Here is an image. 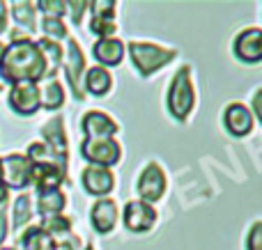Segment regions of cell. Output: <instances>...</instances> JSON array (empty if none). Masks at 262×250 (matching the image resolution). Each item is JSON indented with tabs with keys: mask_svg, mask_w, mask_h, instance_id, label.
Here are the masks:
<instances>
[{
	"mask_svg": "<svg viewBox=\"0 0 262 250\" xmlns=\"http://www.w3.org/2000/svg\"><path fill=\"white\" fill-rule=\"evenodd\" d=\"M0 78L5 83H39L46 81V62L37 44L26 39H12L0 60Z\"/></svg>",
	"mask_w": 262,
	"mask_h": 250,
	"instance_id": "1",
	"label": "cell"
},
{
	"mask_svg": "<svg viewBox=\"0 0 262 250\" xmlns=\"http://www.w3.org/2000/svg\"><path fill=\"white\" fill-rule=\"evenodd\" d=\"M195 99H198V94H195L193 85V69L189 64H182L172 76L166 94V108L170 117L184 124L195 110Z\"/></svg>",
	"mask_w": 262,
	"mask_h": 250,
	"instance_id": "2",
	"label": "cell"
},
{
	"mask_svg": "<svg viewBox=\"0 0 262 250\" xmlns=\"http://www.w3.org/2000/svg\"><path fill=\"white\" fill-rule=\"evenodd\" d=\"M129 58L134 62L136 71H138L140 78H149L157 71L166 69L172 60H177V48H170V46L163 44H154V41H129L127 44Z\"/></svg>",
	"mask_w": 262,
	"mask_h": 250,
	"instance_id": "3",
	"label": "cell"
},
{
	"mask_svg": "<svg viewBox=\"0 0 262 250\" xmlns=\"http://www.w3.org/2000/svg\"><path fill=\"white\" fill-rule=\"evenodd\" d=\"M81 156L88 161V165L111 170L122 161V145L115 138H85L81 142Z\"/></svg>",
	"mask_w": 262,
	"mask_h": 250,
	"instance_id": "4",
	"label": "cell"
},
{
	"mask_svg": "<svg viewBox=\"0 0 262 250\" xmlns=\"http://www.w3.org/2000/svg\"><path fill=\"white\" fill-rule=\"evenodd\" d=\"M168 186V179L163 168L157 163V161H149L138 174V182H136V193H138V200L147 202V205H157L163 197Z\"/></svg>",
	"mask_w": 262,
	"mask_h": 250,
	"instance_id": "5",
	"label": "cell"
},
{
	"mask_svg": "<svg viewBox=\"0 0 262 250\" xmlns=\"http://www.w3.org/2000/svg\"><path fill=\"white\" fill-rule=\"evenodd\" d=\"M88 71V62H85V53L78 46L76 39L67 37V60H64V76L67 83L72 87V94L76 101L85 99V90H83V78Z\"/></svg>",
	"mask_w": 262,
	"mask_h": 250,
	"instance_id": "6",
	"label": "cell"
},
{
	"mask_svg": "<svg viewBox=\"0 0 262 250\" xmlns=\"http://www.w3.org/2000/svg\"><path fill=\"white\" fill-rule=\"evenodd\" d=\"M41 138H44V145L51 149L55 163L67 172L69 168V142H67V131H64V117L62 115H55L49 122L41 127Z\"/></svg>",
	"mask_w": 262,
	"mask_h": 250,
	"instance_id": "7",
	"label": "cell"
},
{
	"mask_svg": "<svg viewBox=\"0 0 262 250\" xmlns=\"http://www.w3.org/2000/svg\"><path fill=\"white\" fill-rule=\"evenodd\" d=\"M159 220V214L152 205L143 200H129L122 209V225L124 230L131 234H147L149 230L157 225Z\"/></svg>",
	"mask_w": 262,
	"mask_h": 250,
	"instance_id": "8",
	"label": "cell"
},
{
	"mask_svg": "<svg viewBox=\"0 0 262 250\" xmlns=\"http://www.w3.org/2000/svg\"><path fill=\"white\" fill-rule=\"evenodd\" d=\"M0 168H3V184L14 191H23L30 186V172L32 163L28 161L26 154H7L0 159Z\"/></svg>",
	"mask_w": 262,
	"mask_h": 250,
	"instance_id": "9",
	"label": "cell"
},
{
	"mask_svg": "<svg viewBox=\"0 0 262 250\" xmlns=\"http://www.w3.org/2000/svg\"><path fill=\"white\" fill-rule=\"evenodd\" d=\"M88 12H90V30L97 37H113L118 30V3L115 0H95L88 3Z\"/></svg>",
	"mask_w": 262,
	"mask_h": 250,
	"instance_id": "10",
	"label": "cell"
},
{
	"mask_svg": "<svg viewBox=\"0 0 262 250\" xmlns=\"http://www.w3.org/2000/svg\"><path fill=\"white\" fill-rule=\"evenodd\" d=\"M232 53L244 64L262 62V28H244L232 41Z\"/></svg>",
	"mask_w": 262,
	"mask_h": 250,
	"instance_id": "11",
	"label": "cell"
},
{
	"mask_svg": "<svg viewBox=\"0 0 262 250\" xmlns=\"http://www.w3.org/2000/svg\"><path fill=\"white\" fill-rule=\"evenodd\" d=\"M255 127V117L246 104L232 101L223 108V129L230 133L232 138H246Z\"/></svg>",
	"mask_w": 262,
	"mask_h": 250,
	"instance_id": "12",
	"label": "cell"
},
{
	"mask_svg": "<svg viewBox=\"0 0 262 250\" xmlns=\"http://www.w3.org/2000/svg\"><path fill=\"white\" fill-rule=\"evenodd\" d=\"M81 184L88 195L101 200V197H108V193L115 188V174H113V170H108V168L85 165V168L81 170Z\"/></svg>",
	"mask_w": 262,
	"mask_h": 250,
	"instance_id": "13",
	"label": "cell"
},
{
	"mask_svg": "<svg viewBox=\"0 0 262 250\" xmlns=\"http://www.w3.org/2000/svg\"><path fill=\"white\" fill-rule=\"evenodd\" d=\"M9 108L16 115H23V117H30L37 110L41 108L39 101V85L37 83H16L9 90Z\"/></svg>",
	"mask_w": 262,
	"mask_h": 250,
	"instance_id": "14",
	"label": "cell"
},
{
	"mask_svg": "<svg viewBox=\"0 0 262 250\" xmlns=\"http://www.w3.org/2000/svg\"><path fill=\"white\" fill-rule=\"evenodd\" d=\"M118 220H120V209L113 197H101V200H97L95 205H92L90 223L97 234H104V237L111 234L118 228Z\"/></svg>",
	"mask_w": 262,
	"mask_h": 250,
	"instance_id": "15",
	"label": "cell"
},
{
	"mask_svg": "<svg viewBox=\"0 0 262 250\" xmlns=\"http://www.w3.org/2000/svg\"><path fill=\"white\" fill-rule=\"evenodd\" d=\"M81 131L85 138H115L120 124L104 110H88L81 119Z\"/></svg>",
	"mask_w": 262,
	"mask_h": 250,
	"instance_id": "16",
	"label": "cell"
},
{
	"mask_svg": "<svg viewBox=\"0 0 262 250\" xmlns=\"http://www.w3.org/2000/svg\"><path fill=\"white\" fill-rule=\"evenodd\" d=\"M124 53H127V44L118 37H101L92 44V58L99 62V67H118L122 64Z\"/></svg>",
	"mask_w": 262,
	"mask_h": 250,
	"instance_id": "17",
	"label": "cell"
},
{
	"mask_svg": "<svg viewBox=\"0 0 262 250\" xmlns=\"http://www.w3.org/2000/svg\"><path fill=\"white\" fill-rule=\"evenodd\" d=\"M64 179H67V172L58 163H53V161H49V163H32L30 184L37 188V193L55 191V188H60V184Z\"/></svg>",
	"mask_w": 262,
	"mask_h": 250,
	"instance_id": "18",
	"label": "cell"
},
{
	"mask_svg": "<svg viewBox=\"0 0 262 250\" xmlns=\"http://www.w3.org/2000/svg\"><path fill=\"white\" fill-rule=\"evenodd\" d=\"M113 87V76H111L108 69L104 67H90L85 71V78H83V90L85 94H92V96H106Z\"/></svg>",
	"mask_w": 262,
	"mask_h": 250,
	"instance_id": "19",
	"label": "cell"
},
{
	"mask_svg": "<svg viewBox=\"0 0 262 250\" xmlns=\"http://www.w3.org/2000/svg\"><path fill=\"white\" fill-rule=\"evenodd\" d=\"M35 44H37V48H39V53L44 55V62H46V81H51V78H55V73H58L60 64H62L64 48L58 44V41L46 39V37L37 39Z\"/></svg>",
	"mask_w": 262,
	"mask_h": 250,
	"instance_id": "20",
	"label": "cell"
},
{
	"mask_svg": "<svg viewBox=\"0 0 262 250\" xmlns=\"http://www.w3.org/2000/svg\"><path fill=\"white\" fill-rule=\"evenodd\" d=\"M67 207V195L60 188L55 191H44L37 195V214L41 218H51V216H60Z\"/></svg>",
	"mask_w": 262,
	"mask_h": 250,
	"instance_id": "21",
	"label": "cell"
},
{
	"mask_svg": "<svg viewBox=\"0 0 262 250\" xmlns=\"http://www.w3.org/2000/svg\"><path fill=\"white\" fill-rule=\"evenodd\" d=\"M64 99H67V94H64V87H62V83H60L58 78L44 81V85L39 87L41 108H46V110H58V108H62Z\"/></svg>",
	"mask_w": 262,
	"mask_h": 250,
	"instance_id": "22",
	"label": "cell"
},
{
	"mask_svg": "<svg viewBox=\"0 0 262 250\" xmlns=\"http://www.w3.org/2000/svg\"><path fill=\"white\" fill-rule=\"evenodd\" d=\"M53 239L39 228V225H32L18 239V250H53Z\"/></svg>",
	"mask_w": 262,
	"mask_h": 250,
	"instance_id": "23",
	"label": "cell"
},
{
	"mask_svg": "<svg viewBox=\"0 0 262 250\" xmlns=\"http://www.w3.org/2000/svg\"><path fill=\"white\" fill-rule=\"evenodd\" d=\"M12 16L16 21V26H21L26 32H35L37 30V9L32 3H12Z\"/></svg>",
	"mask_w": 262,
	"mask_h": 250,
	"instance_id": "24",
	"label": "cell"
},
{
	"mask_svg": "<svg viewBox=\"0 0 262 250\" xmlns=\"http://www.w3.org/2000/svg\"><path fill=\"white\" fill-rule=\"evenodd\" d=\"M32 200L30 195H18L16 202H14V211H12V228L16 230H23L28 223L32 220Z\"/></svg>",
	"mask_w": 262,
	"mask_h": 250,
	"instance_id": "25",
	"label": "cell"
},
{
	"mask_svg": "<svg viewBox=\"0 0 262 250\" xmlns=\"http://www.w3.org/2000/svg\"><path fill=\"white\" fill-rule=\"evenodd\" d=\"M39 228L44 230L51 239H60V237H64V234L72 232V218H67L64 214L51 216V218H41Z\"/></svg>",
	"mask_w": 262,
	"mask_h": 250,
	"instance_id": "26",
	"label": "cell"
},
{
	"mask_svg": "<svg viewBox=\"0 0 262 250\" xmlns=\"http://www.w3.org/2000/svg\"><path fill=\"white\" fill-rule=\"evenodd\" d=\"M41 32H44L46 39H53V41H58V44L69 37V30L62 18H51V16L41 18Z\"/></svg>",
	"mask_w": 262,
	"mask_h": 250,
	"instance_id": "27",
	"label": "cell"
},
{
	"mask_svg": "<svg viewBox=\"0 0 262 250\" xmlns=\"http://www.w3.org/2000/svg\"><path fill=\"white\" fill-rule=\"evenodd\" d=\"M35 7H39V12L51 18H62L67 14V3L64 0H39Z\"/></svg>",
	"mask_w": 262,
	"mask_h": 250,
	"instance_id": "28",
	"label": "cell"
},
{
	"mask_svg": "<svg viewBox=\"0 0 262 250\" xmlns=\"http://www.w3.org/2000/svg\"><path fill=\"white\" fill-rule=\"evenodd\" d=\"M28 161L30 163H49V161H53L55 163V159H53V154H51V149L44 145V142H32L30 147H28Z\"/></svg>",
	"mask_w": 262,
	"mask_h": 250,
	"instance_id": "29",
	"label": "cell"
},
{
	"mask_svg": "<svg viewBox=\"0 0 262 250\" xmlns=\"http://www.w3.org/2000/svg\"><path fill=\"white\" fill-rule=\"evenodd\" d=\"M244 246H246L244 250H262V220H255L249 228Z\"/></svg>",
	"mask_w": 262,
	"mask_h": 250,
	"instance_id": "30",
	"label": "cell"
},
{
	"mask_svg": "<svg viewBox=\"0 0 262 250\" xmlns=\"http://www.w3.org/2000/svg\"><path fill=\"white\" fill-rule=\"evenodd\" d=\"M53 250H78L81 248V239L76 237V234H64V237H60V239H53Z\"/></svg>",
	"mask_w": 262,
	"mask_h": 250,
	"instance_id": "31",
	"label": "cell"
},
{
	"mask_svg": "<svg viewBox=\"0 0 262 250\" xmlns=\"http://www.w3.org/2000/svg\"><path fill=\"white\" fill-rule=\"evenodd\" d=\"M67 12L72 14L74 26H81L83 14L88 12V3H85V0H74V3H67Z\"/></svg>",
	"mask_w": 262,
	"mask_h": 250,
	"instance_id": "32",
	"label": "cell"
},
{
	"mask_svg": "<svg viewBox=\"0 0 262 250\" xmlns=\"http://www.w3.org/2000/svg\"><path fill=\"white\" fill-rule=\"evenodd\" d=\"M251 113H253V117L262 124V87H258V90L253 92V99H251Z\"/></svg>",
	"mask_w": 262,
	"mask_h": 250,
	"instance_id": "33",
	"label": "cell"
},
{
	"mask_svg": "<svg viewBox=\"0 0 262 250\" xmlns=\"http://www.w3.org/2000/svg\"><path fill=\"white\" fill-rule=\"evenodd\" d=\"M7 214H5V209L3 207H0V243L5 241V239H7Z\"/></svg>",
	"mask_w": 262,
	"mask_h": 250,
	"instance_id": "34",
	"label": "cell"
},
{
	"mask_svg": "<svg viewBox=\"0 0 262 250\" xmlns=\"http://www.w3.org/2000/svg\"><path fill=\"white\" fill-rule=\"evenodd\" d=\"M7 14H9V9H7V5L0 0V35H3L5 30H7Z\"/></svg>",
	"mask_w": 262,
	"mask_h": 250,
	"instance_id": "35",
	"label": "cell"
},
{
	"mask_svg": "<svg viewBox=\"0 0 262 250\" xmlns=\"http://www.w3.org/2000/svg\"><path fill=\"white\" fill-rule=\"evenodd\" d=\"M7 186H5V184L3 182H0V207H3L5 205V202H7Z\"/></svg>",
	"mask_w": 262,
	"mask_h": 250,
	"instance_id": "36",
	"label": "cell"
},
{
	"mask_svg": "<svg viewBox=\"0 0 262 250\" xmlns=\"http://www.w3.org/2000/svg\"><path fill=\"white\" fill-rule=\"evenodd\" d=\"M5 48H7V44H3V41H0V60H3V55H5Z\"/></svg>",
	"mask_w": 262,
	"mask_h": 250,
	"instance_id": "37",
	"label": "cell"
},
{
	"mask_svg": "<svg viewBox=\"0 0 262 250\" xmlns=\"http://www.w3.org/2000/svg\"><path fill=\"white\" fill-rule=\"evenodd\" d=\"M85 250H95V246H92V243H88V246H85Z\"/></svg>",
	"mask_w": 262,
	"mask_h": 250,
	"instance_id": "38",
	"label": "cell"
},
{
	"mask_svg": "<svg viewBox=\"0 0 262 250\" xmlns=\"http://www.w3.org/2000/svg\"><path fill=\"white\" fill-rule=\"evenodd\" d=\"M0 250H18L16 246H14V248H0Z\"/></svg>",
	"mask_w": 262,
	"mask_h": 250,
	"instance_id": "39",
	"label": "cell"
},
{
	"mask_svg": "<svg viewBox=\"0 0 262 250\" xmlns=\"http://www.w3.org/2000/svg\"><path fill=\"white\" fill-rule=\"evenodd\" d=\"M0 177H3V168H0ZM0 182H3V179H0Z\"/></svg>",
	"mask_w": 262,
	"mask_h": 250,
	"instance_id": "40",
	"label": "cell"
},
{
	"mask_svg": "<svg viewBox=\"0 0 262 250\" xmlns=\"http://www.w3.org/2000/svg\"><path fill=\"white\" fill-rule=\"evenodd\" d=\"M0 90H3V83H0Z\"/></svg>",
	"mask_w": 262,
	"mask_h": 250,
	"instance_id": "41",
	"label": "cell"
}]
</instances>
